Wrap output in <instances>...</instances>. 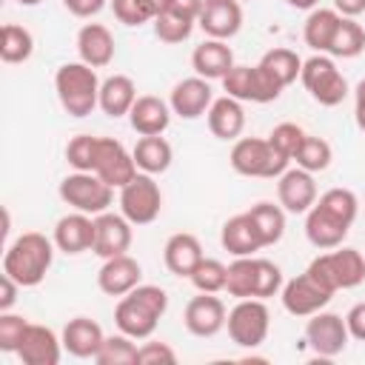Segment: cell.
<instances>
[{"label": "cell", "instance_id": "cell-1", "mask_svg": "<svg viewBox=\"0 0 365 365\" xmlns=\"http://www.w3.org/2000/svg\"><path fill=\"white\" fill-rule=\"evenodd\" d=\"M54 240H48L40 231L20 234L3 254V274L17 279L23 288H34L46 279L51 262H54Z\"/></svg>", "mask_w": 365, "mask_h": 365}, {"label": "cell", "instance_id": "cell-2", "mask_svg": "<svg viewBox=\"0 0 365 365\" xmlns=\"http://www.w3.org/2000/svg\"><path fill=\"white\" fill-rule=\"evenodd\" d=\"M54 91L57 100L63 106V111L68 117H88L97 106H100V80L97 71L91 66H86L83 60L77 63H63L54 71Z\"/></svg>", "mask_w": 365, "mask_h": 365}, {"label": "cell", "instance_id": "cell-3", "mask_svg": "<svg viewBox=\"0 0 365 365\" xmlns=\"http://www.w3.org/2000/svg\"><path fill=\"white\" fill-rule=\"evenodd\" d=\"M305 274L317 285H322L325 291H331V294L348 291V288H356L365 279V257L356 248L336 245L328 254H317L308 262Z\"/></svg>", "mask_w": 365, "mask_h": 365}, {"label": "cell", "instance_id": "cell-4", "mask_svg": "<svg viewBox=\"0 0 365 365\" xmlns=\"http://www.w3.org/2000/svg\"><path fill=\"white\" fill-rule=\"evenodd\" d=\"M231 168L242 177H262V180H277L288 168V157L279 154L268 137H240L231 145Z\"/></svg>", "mask_w": 365, "mask_h": 365}, {"label": "cell", "instance_id": "cell-5", "mask_svg": "<svg viewBox=\"0 0 365 365\" xmlns=\"http://www.w3.org/2000/svg\"><path fill=\"white\" fill-rule=\"evenodd\" d=\"M299 80L305 86V91L319 103V106H339L348 97V80L342 77V71L336 68L331 54H314L308 60H302V71Z\"/></svg>", "mask_w": 365, "mask_h": 365}, {"label": "cell", "instance_id": "cell-6", "mask_svg": "<svg viewBox=\"0 0 365 365\" xmlns=\"http://www.w3.org/2000/svg\"><path fill=\"white\" fill-rule=\"evenodd\" d=\"M60 200L66 205H71L74 211H83V214H103L108 211V205L114 202V188L108 182H103L94 171H74V174H66L60 180Z\"/></svg>", "mask_w": 365, "mask_h": 365}, {"label": "cell", "instance_id": "cell-7", "mask_svg": "<svg viewBox=\"0 0 365 365\" xmlns=\"http://www.w3.org/2000/svg\"><path fill=\"white\" fill-rule=\"evenodd\" d=\"M225 328H228V336L234 345L259 348L271 331V314H268L265 299H257V297L237 299V305L228 311Z\"/></svg>", "mask_w": 365, "mask_h": 365}, {"label": "cell", "instance_id": "cell-8", "mask_svg": "<svg viewBox=\"0 0 365 365\" xmlns=\"http://www.w3.org/2000/svg\"><path fill=\"white\" fill-rule=\"evenodd\" d=\"M163 211V191L154 180V174L140 171L131 182L120 188V214L131 225H148Z\"/></svg>", "mask_w": 365, "mask_h": 365}, {"label": "cell", "instance_id": "cell-9", "mask_svg": "<svg viewBox=\"0 0 365 365\" xmlns=\"http://www.w3.org/2000/svg\"><path fill=\"white\" fill-rule=\"evenodd\" d=\"M222 91L240 103H274L282 88L262 71V66H234L222 77Z\"/></svg>", "mask_w": 365, "mask_h": 365}, {"label": "cell", "instance_id": "cell-10", "mask_svg": "<svg viewBox=\"0 0 365 365\" xmlns=\"http://www.w3.org/2000/svg\"><path fill=\"white\" fill-rule=\"evenodd\" d=\"M351 334H348V325H345V317L339 314H331V311H317L308 317V325H305V342L311 345V351L322 359H331V356H339L348 345Z\"/></svg>", "mask_w": 365, "mask_h": 365}, {"label": "cell", "instance_id": "cell-11", "mask_svg": "<svg viewBox=\"0 0 365 365\" xmlns=\"http://www.w3.org/2000/svg\"><path fill=\"white\" fill-rule=\"evenodd\" d=\"M94 174L108 182L111 188H123L125 182H131L140 168L134 163V154L114 137H100L97 145V160H94Z\"/></svg>", "mask_w": 365, "mask_h": 365}, {"label": "cell", "instance_id": "cell-12", "mask_svg": "<svg viewBox=\"0 0 365 365\" xmlns=\"http://www.w3.org/2000/svg\"><path fill=\"white\" fill-rule=\"evenodd\" d=\"M331 291H325L322 285H317L305 271L291 277L288 282H282V291H279V299H282V308L291 314V317H311L317 311H322L328 302H331Z\"/></svg>", "mask_w": 365, "mask_h": 365}, {"label": "cell", "instance_id": "cell-13", "mask_svg": "<svg viewBox=\"0 0 365 365\" xmlns=\"http://www.w3.org/2000/svg\"><path fill=\"white\" fill-rule=\"evenodd\" d=\"M225 319H228V311H225L222 299L214 297V294H202V291H200V297H191L188 299L185 314H182L185 331L194 334V336H200V339L217 336L225 328Z\"/></svg>", "mask_w": 365, "mask_h": 365}, {"label": "cell", "instance_id": "cell-14", "mask_svg": "<svg viewBox=\"0 0 365 365\" xmlns=\"http://www.w3.org/2000/svg\"><path fill=\"white\" fill-rule=\"evenodd\" d=\"M277 200L285 208V214H308L317 202V182L314 174L305 168H285L277 177Z\"/></svg>", "mask_w": 365, "mask_h": 365}, {"label": "cell", "instance_id": "cell-15", "mask_svg": "<svg viewBox=\"0 0 365 365\" xmlns=\"http://www.w3.org/2000/svg\"><path fill=\"white\" fill-rule=\"evenodd\" d=\"M197 26L205 37L214 40H231L242 29V6L240 0H202V11L197 17Z\"/></svg>", "mask_w": 365, "mask_h": 365}, {"label": "cell", "instance_id": "cell-16", "mask_svg": "<svg viewBox=\"0 0 365 365\" xmlns=\"http://www.w3.org/2000/svg\"><path fill=\"white\" fill-rule=\"evenodd\" d=\"M214 103V91H211V80L194 74V77H185L180 80L174 88H171V97H168V106L177 117L182 120H197L202 114H208Z\"/></svg>", "mask_w": 365, "mask_h": 365}, {"label": "cell", "instance_id": "cell-17", "mask_svg": "<svg viewBox=\"0 0 365 365\" xmlns=\"http://www.w3.org/2000/svg\"><path fill=\"white\" fill-rule=\"evenodd\" d=\"M131 222L123 217V214H111V211H103L94 217V254L108 259V257H117V254H128L131 248Z\"/></svg>", "mask_w": 365, "mask_h": 365}, {"label": "cell", "instance_id": "cell-18", "mask_svg": "<svg viewBox=\"0 0 365 365\" xmlns=\"http://www.w3.org/2000/svg\"><path fill=\"white\" fill-rule=\"evenodd\" d=\"M140 279H143V268L128 254H117V257L103 259V265L97 271V285L108 297H125L128 291H134L140 285Z\"/></svg>", "mask_w": 365, "mask_h": 365}, {"label": "cell", "instance_id": "cell-19", "mask_svg": "<svg viewBox=\"0 0 365 365\" xmlns=\"http://www.w3.org/2000/svg\"><path fill=\"white\" fill-rule=\"evenodd\" d=\"M63 351H66L63 339L51 328L29 322V328L23 334V342L17 348V356H20L23 365H57Z\"/></svg>", "mask_w": 365, "mask_h": 365}, {"label": "cell", "instance_id": "cell-20", "mask_svg": "<svg viewBox=\"0 0 365 365\" xmlns=\"http://www.w3.org/2000/svg\"><path fill=\"white\" fill-rule=\"evenodd\" d=\"M57 251L63 254H83V251H91L94 248V217L91 214H83V211H74V214H66L57 220L54 225V234H51Z\"/></svg>", "mask_w": 365, "mask_h": 365}, {"label": "cell", "instance_id": "cell-21", "mask_svg": "<svg viewBox=\"0 0 365 365\" xmlns=\"http://www.w3.org/2000/svg\"><path fill=\"white\" fill-rule=\"evenodd\" d=\"M234 51L228 46V40H202L194 51H191V68L194 74L205 77V80H222L231 68H234Z\"/></svg>", "mask_w": 365, "mask_h": 365}, {"label": "cell", "instance_id": "cell-22", "mask_svg": "<svg viewBox=\"0 0 365 365\" xmlns=\"http://www.w3.org/2000/svg\"><path fill=\"white\" fill-rule=\"evenodd\" d=\"M171 106L154 94H140L137 103L128 111V123L140 137H154L163 134L171 125Z\"/></svg>", "mask_w": 365, "mask_h": 365}, {"label": "cell", "instance_id": "cell-23", "mask_svg": "<svg viewBox=\"0 0 365 365\" xmlns=\"http://www.w3.org/2000/svg\"><path fill=\"white\" fill-rule=\"evenodd\" d=\"M220 245L234 254V257H254L262 245V237L257 231V225L251 222L248 211L245 214H234L222 222V231H220Z\"/></svg>", "mask_w": 365, "mask_h": 365}, {"label": "cell", "instance_id": "cell-24", "mask_svg": "<svg viewBox=\"0 0 365 365\" xmlns=\"http://www.w3.org/2000/svg\"><path fill=\"white\" fill-rule=\"evenodd\" d=\"M157 322H160V317L148 305H143L131 294L120 297V302L114 308V325L123 334H128L131 339H148L157 331Z\"/></svg>", "mask_w": 365, "mask_h": 365}, {"label": "cell", "instance_id": "cell-25", "mask_svg": "<svg viewBox=\"0 0 365 365\" xmlns=\"http://www.w3.org/2000/svg\"><path fill=\"white\" fill-rule=\"evenodd\" d=\"M60 339H63V348L71 356H77V359H94L97 351H100V345H103V339H106V334H103V328L91 317H74V319L66 322Z\"/></svg>", "mask_w": 365, "mask_h": 365}, {"label": "cell", "instance_id": "cell-26", "mask_svg": "<svg viewBox=\"0 0 365 365\" xmlns=\"http://www.w3.org/2000/svg\"><path fill=\"white\" fill-rule=\"evenodd\" d=\"M77 54L91 68H106L114 60V34L103 23H86L77 31Z\"/></svg>", "mask_w": 365, "mask_h": 365}, {"label": "cell", "instance_id": "cell-27", "mask_svg": "<svg viewBox=\"0 0 365 365\" xmlns=\"http://www.w3.org/2000/svg\"><path fill=\"white\" fill-rule=\"evenodd\" d=\"M202 257H205V254H202L200 240H197L194 234H188V231L171 234V237L165 240L163 262H165V268H168L174 277H191Z\"/></svg>", "mask_w": 365, "mask_h": 365}, {"label": "cell", "instance_id": "cell-28", "mask_svg": "<svg viewBox=\"0 0 365 365\" xmlns=\"http://www.w3.org/2000/svg\"><path fill=\"white\" fill-rule=\"evenodd\" d=\"M208 131L217 137V140H240L242 128H245V111H242V103L222 94V97H214L208 114Z\"/></svg>", "mask_w": 365, "mask_h": 365}, {"label": "cell", "instance_id": "cell-29", "mask_svg": "<svg viewBox=\"0 0 365 365\" xmlns=\"http://www.w3.org/2000/svg\"><path fill=\"white\" fill-rule=\"evenodd\" d=\"M348 228L351 225L339 222L336 217H331L319 205H311V211L305 214V237L319 251H331V248L342 245V240L348 237Z\"/></svg>", "mask_w": 365, "mask_h": 365}, {"label": "cell", "instance_id": "cell-30", "mask_svg": "<svg viewBox=\"0 0 365 365\" xmlns=\"http://www.w3.org/2000/svg\"><path fill=\"white\" fill-rule=\"evenodd\" d=\"M137 86L125 74H111L100 83V108L106 117H128L131 106L137 103Z\"/></svg>", "mask_w": 365, "mask_h": 365}, {"label": "cell", "instance_id": "cell-31", "mask_svg": "<svg viewBox=\"0 0 365 365\" xmlns=\"http://www.w3.org/2000/svg\"><path fill=\"white\" fill-rule=\"evenodd\" d=\"M342 14L336 9H311L305 26H302V40L314 54H328L331 37L339 26Z\"/></svg>", "mask_w": 365, "mask_h": 365}, {"label": "cell", "instance_id": "cell-32", "mask_svg": "<svg viewBox=\"0 0 365 365\" xmlns=\"http://www.w3.org/2000/svg\"><path fill=\"white\" fill-rule=\"evenodd\" d=\"M134 154V163L140 171L145 174H163L171 168V160H174V151H171V143L163 137V134H154V137H140L137 145L131 148Z\"/></svg>", "mask_w": 365, "mask_h": 365}, {"label": "cell", "instance_id": "cell-33", "mask_svg": "<svg viewBox=\"0 0 365 365\" xmlns=\"http://www.w3.org/2000/svg\"><path fill=\"white\" fill-rule=\"evenodd\" d=\"M259 66H262V71H265L279 88H285V86H291V83L299 77V71H302V57H299L294 48H271V51L262 54Z\"/></svg>", "mask_w": 365, "mask_h": 365}, {"label": "cell", "instance_id": "cell-34", "mask_svg": "<svg viewBox=\"0 0 365 365\" xmlns=\"http://www.w3.org/2000/svg\"><path fill=\"white\" fill-rule=\"evenodd\" d=\"M31 54H34V37H31V31L26 26L6 23L0 29V60L9 63V66H17V63H26Z\"/></svg>", "mask_w": 365, "mask_h": 365}, {"label": "cell", "instance_id": "cell-35", "mask_svg": "<svg viewBox=\"0 0 365 365\" xmlns=\"http://www.w3.org/2000/svg\"><path fill=\"white\" fill-rule=\"evenodd\" d=\"M248 217L251 222L257 225L259 237H262V245H277L285 234V208L282 205H274V202H257L248 208Z\"/></svg>", "mask_w": 365, "mask_h": 365}, {"label": "cell", "instance_id": "cell-36", "mask_svg": "<svg viewBox=\"0 0 365 365\" xmlns=\"http://www.w3.org/2000/svg\"><path fill=\"white\" fill-rule=\"evenodd\" d=\"M365 51V29L354 20V17H342L334 37H331V46H328V54L331 57H342V60H354Z\"/></svg>", "mask_w": 365, "mask_h": 365}, {"label": "cell", "instance_id": "cell-37", "mask_svg": "<svg viewBox=\"0 0 365 365\" xmlns=\"http://www.w3.org/2000/svg\"><path fill=\"white\" fill-rule=\"evenodd\" d=\"M137 351L140 348L134 345V339L120 331V334H111L103 339L94 362L97 365H137Z\"/></svg>", "mask_w": 365, "mask_h": 365}, {"label": "cell", "instance_id": "cell-38", "mask_svg": "<svg viewBox=\"0 0 365 365\" xmlns=\"http://www.w3.org/2000/svg\"><path fill=\"white\" fill-rule=\"evenodd\" d=\"M314 205H319L322 211H328L331 217H336L345 225H354L356 211H359V200L351 188H328L325 194H319V200Z\"/></svg>", "mask_w": 365, "mask_h": 365}, {"label": "cell", "instance_id": "cell-39", "mask_svg": "<svg viewBox=\"0 0 365 365\" xmlns=\"http://www.w3.org/2000/svg\"><path fill=\"white\" fill-rule=\"evenodd\" d=\"M331 160H334L331 143H328V140H322V137H314V134H305V140H302L299 151L294 154V163H297L299 168L311 171V174L325 171V168L331 165Z\"/></svg>", "mask_w": 365, "mask_h": 365}, {"label": "cell", "instance_id": "cell-40", "mask_svg": "<svg viewBox=\"0 0 365 365\" xmlns=\"http://www.w3.org/2000/svg\"><path fill=\"white\" fill-rule=\"evenodd\" d=\"M225 277H228V265H222L214 257H202L188 279L202 294H220V291H225Z\"/></svg>", "mask_w": 365, "mask_h": 365}, {"label": "cell", "instance_id": "cell-41", "mask_svg": "<svg viewBox=\"0 0 365 365\" xmlns=\"http://www.w3.org/2000/svg\"><path fill=\"white\" fill-rule=\"evenodd\" d=\"M225 291H228L234 299H248V297H254V257H237V259L228 265Z\"/></svg>", "mask_w": 365, "mask_h": 365}, {"label": "cell", "instance_id": "cell-42", "mask_svg": "<svg viewBox=\"0 0 365 365\" xmlns=\"http://www.w3.org/2000/svg\"><path fill=\"white\" fill-rule=\"evenodd\" d=\"M154 34H157V40H163V43H168V46H177V43H182V40H188L191 37V31H194V20H185V17H180V14H174V11H160L154 20Z\"/></svg>", "mask_w": 365, "mask_h": 365}, {"label": "cell", "instance_id": "cell-43", "mask_svg": "<svg viewBox=\"0 0 365 365\" xmlns=\"http://www.w3.org/2000/svg\"><path fill=\"white\" fill-rule=\"evenodd\" d=\"M282 268L271 259L254 257V297L257 299H268L274 294L282 291Z\"/></svg>", "mask_w": 365, "mask_h": 365}, {"label": "cell", "instance_id": "cell-44", "mask_svg": "<svg viewBox=\"0 0 365 365\" xmlns=\"http://www.w3.org/2000/svg\"><path fill=\"white\" fill-rule=\"evenodd\" d=\"M97 145H100V137H94V134H77V137H71L68 145H66L68 165L74 171H94Z\"/></svg>", "mask_w": 365, "mask_h": 365}, {"label": "cell", "instance_id": "cell-45", "mask_svg": "<svg viewBox=\"0 0 365 365\" xmlns=\"http://www.w3.org/2000/svg\"><path fill=\"white\" fill-rule=\"evenodd\" d=\"M26 328H29V319L26 317L11 314V311H0V351L17 354Z\"/></svg>", "mask_w": 365, "mask_h": 365}, {"label": "cell", "instance_id": "cell-46", "mask_svg": "<svg viewBox=\"0 0 365 365\" xmlns=\"http://www.w3.org/2000/svg\"><path fill=\"white\" fill-rule=\"evenodd\" d=\"M302 140H305V131H302V125H297V123H279V125H274V131L268 134V143H271L279 154H285L288 160H294V154L299 151Z\"/></svg>", "mask_w": 365, "mask_h": 365}, {"label": "cell", "instance_id": "cell-47", "mask_svg": "<svg viewBox=\"0 0 365 365\" xmlns=\"http://www.w3.org/2000/svg\"><path fill=\"white\" fill-rule=\"evenodd\" d=\"M111 11L123 26H143L154 20L143 0H111Z\"/></svg>", "mask_w": 365, "mask_h": 365}, {"label": "cell", "instance_id": "cell-48", "mask_svg": "<svg viewBox=\"0 0 365 365\" xmlns=\"http://www.w3.org/2000/svg\"><path fill=\"white\" fill-rule=\"evenodd\" d=\"M160 362L174 365L177 362L174 348L168 342H154V339L151 342H143L140 351H137V365H160Z\"/></svg>", "mask_w": 365, "mask_h": 365}, {"label": "cell", "instance_id": "cell-49", "mask_svg": "<svg viewBox=\"0 0 365 365\" xmlns=\"http://www.w3.org/2000/svg\"><path fill=\"white\" fill-rule=\"evenodd\" d=\"M134 299H140L143 305H148L160 319H163V314L168 311V294L160 288V285H137L134 291H128Z\"/></svg>", "mask_w": 365, "mask_h": 365}, {"label": "cell", "instance_id": "cell-50", "mask_svg": "<svg viewBox=\"0 0 365 365\" xmlns=\"http://www.w3.org/2000/svg\"><path fill=\"white\" fill-rule=\"evenodd\" d=\"M345 325H348L351 339L365 342V302H356V305L345 314Z\"/></svg>", "mask_w": 365, "mask_h": 365}, {"label": "cell", "instance_id": "cell-51", "mask_svg": "<svg viewBox=\"0 0 365 365\" xmlns=\"http://www.w3.org/2000/svg\"><path fill=\"white\" fill-rule=\"evenodd\" d=\"M23 285L17 282V279H11L9 274H3L0 277V311H11V305L17 302V291H20Z\"/></svg>", "mask_w": 365, "mask_h": 365}, {"label": "cell", "instance_id": "cell-52", "mask_svg": "<svg viewBox=\"0 0 365 365\" xmlns=\"http://www.w3.org/2000/svg\"><path fill=\"white\" fill-rule=\"evenodd\" d=\"M165 11H174V14L185 17V20H194L197 23V17L202 11V0H168V9Z\"/></svg>", "mask_w": 365, "mask_h": 365}, {"label": "cell", "instance_id": "cell-53", "mask_svg": "<svg viewBox=\"0 0 365 365\" xmlns=\"http://www.w3.org/2000/svg\"><path fill=\"white\" fill-rule=\"evenodd\" d=\"M331 3L342 17H359L365 11V0H331Z\"/></svg>", "mask_w": 365, "mask_h": 365}, {"label": "cell", "instance_id": "cell-54", "mask_svg": "<svg viewBox=\"0 0 365 365\" xmlns=\"http://www.w3.org/2000/svg\"><path fill=\"white\" fill-rule=\"evenodd\" d=\"M354 114H356V123L365 120V80H359L354 88Z\"/></svg>", "mask_w": 365, "mask_h": 365}, {"label": "cell", "instance_id": "cell-55", "mask_svg": "<svg viewBox=\"0 0 365 365\" xmlns=\"http://www.w3.org/2000/svg\"><path fill=\"white\" fill-rule=\"evenodd\" d=\"M145 3V9L151 11V17H157L160 11H165L168 9V0H143Z\"/></svg>", "mask_w": 365, "mask_h": 365}, {"label": "cell", "instance_id": "cell-56", "mask_svg": "<svg viewBox=\"0 0 365 365\" xmlns=\"http://www.w3.org/2000/svg\"><path fill=\"white\" fill-rule=\"evenodd\" d=\"M291 9H302V11H311V9H317V3L319 0H285Z\"/></svg>", "mask_w": 365, "mask_h": 365}, {"label": "cell", "instance_id": "cell-57", "mask_svg": "<svg viewBox=\"0 0 365 365\" xmlns=\"http://www.w3.org/2000/svg\"><path fill=\"white\" fill-rule=\"evenodd\" d=\"M20 6H37V3H43V0H17Z\"/></svg>", "mask_w": 365, "mask_h": 365}, {"label": "cell", "instance_id": "cell-58", "mask_svg": "<svg viewBox=\"0 0 365 365\" xmlns=\"http://www.w3.org/2000/svg\"><path fill=\"white\" fill-rule=\"evenodd\" d=\"M356 125H359V128H362V131H365V120H359V123H356Z\"/></svg>", "mask_w": 365, "mask_h": 365}, {"label": "cell", "instance_id": "cell-59", "mask_svg": "<svg viewBox=\"0 0 365 365\" xmlns=\"http://www.w3.org/2000/svg\"><path fill=\"white\" fill-rule=\"evenodd\" d=\"M63 3H66V0H63Z\"/></svg>", "mask_w": 365, "mask_h": 365}, {"label": "cell", "instance_id": "cell-60", "mask_svg": "<svg viewBox=\"0 0 365 365\" xmlns=\"http://www.w3.org/2000/svg\"><path fill=\"white\" fill-rule=\"evenodd\" d=\"M240 3H242V0H240Z\"/></svg>", "mask_w": 365, "mask_h": 365}]
</instances>
